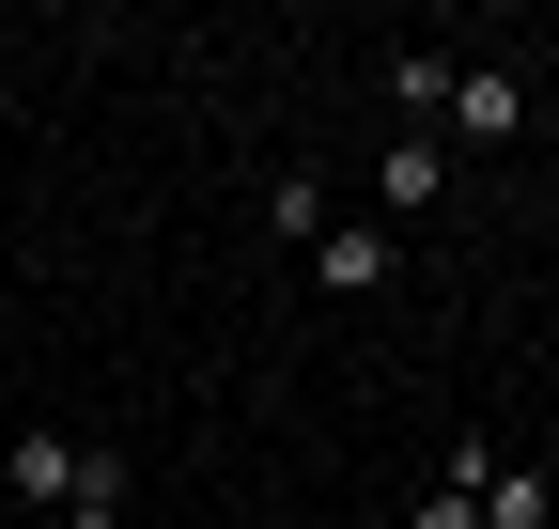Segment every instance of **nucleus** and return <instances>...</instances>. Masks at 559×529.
<instances>
[{"instance_id":"obj_6","label":"nucleus","mask_w":559,"mask_h":529,"mask_svg":"<svg viewBox=\"0 0 559 529\" xmlns=\"http://www.w3.org/2000/svg\"><path fill=\"white\" fill-rule=\"evenodd\" d=\"M481 529H559V498H544L528 468H498V483H481Z\"/></svg>"},{"instance_id":"obj_2","label":"nucleus","mask_w":559,"mask_h":529,"mask_svg":"<svg viewBox=\"0 0 559 529\" xmlns=\"http://www.w3.org/2000/svg\"><path fill=\"white\" fill-rule=\"evenodd\" d=\"M79 468H94V451H79V436H62V421H32L16 451H0V483H16V498H47V514H62V498H79Z\"/></svg>"},{"instance_id":"obj_7","label":"nucleus","mask_w":559,"mask_h":529,"mask_svg":"<svg viewBox=\"0 0 559 529\" xmlns=\"http://www.w3.org/2000/svg\"><path fill=\"white\" fill-rule=\"evenodd\" d=\"M389 94L419 109V141H436V109H451V62H436V47H404V62H389Z\"/></svg>"},{"instance_id":"obj_5","label":"nucleus","mask_w":559,"mask_h":529,"mask_svg":"<svg viewBox=\"0 0 559 529\" xmlns=\"http://www.w3.org/2000/svg\"><path fill=\"white\" fill-rule=\"evenodd\" d=\"M62 529H124V451H94L79 498H62Z\"/></svg>"},{"instance_id":"obj_1","label":"nucleus","mask_w":559,"mask_h":529,"mask_svg":"<svg viewBox=\"0 0 559 529\" xmlns=\"http://www.w3.org/2000/svg\"><path fill=\"white\" fill-rule=\"evenodd\" d=\"M436 125H466V141L481 156H498V141H528V79H513V62H466V79H451V109Z\"/></svg>"},{"instance_id":"obj_8","label":"nucleus","mask_w":559,"mask_h":529,"mask_svg":"<svg viewBox=\"0 0 559 529\" xmlns=\"http://www.w3.org/2000/svg\"><path fill=\"white\" fill-rule=\"evenodd\" d=\"M419 529H481V498H466V483H436V498H419Z\"/></svg>"},{"instance_id":"obj_4","label":"nucleus","mask_w":559,"mask_h":529,"mask_svg":"<svg viewBox=\"0 0 559 529\" xmlns=\"http://www.w3.org/2000/svg\"><path fill=\"white\" fill-rule=\"evenodd\" d=\"M311 281H326V296H373V281H389V234H373V219H326V234H311Z\"/></svg>"},{"instance_id":"obj_3","label":"nucleus","mask_w":559,"mask_h":529,"mask_svg":"<svg viewBox=\"0 0 559 529\" xmlns=\"http://www.w3.org/2000/svg\"><path fill=\"white\" fill-rule=\"evenodd\" d=\"M373 203H389V219H419V203H451V141H419V125H404V141L373 156Z\"/></svg>"}]
</instances>
